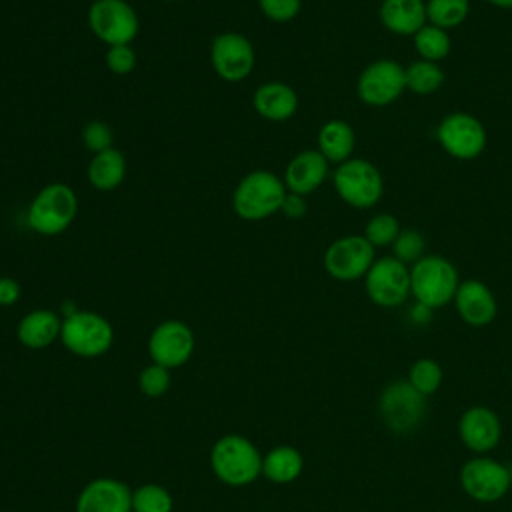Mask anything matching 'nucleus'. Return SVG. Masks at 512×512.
Masks as SVG:
<instances>
[{
  "label": "nucleus",
  "instance_id": "obj_1",
  "mask_svg": "<svg viewBox=\"0 0 512 512\" xmlns=\"http://www.w3.org/2000/svg\"><path fill=\"white\" fill-rule=\"evenodd\" d=\"M288 190L284 180L266 168L244 174L232 192V210L240 220L260 222L280 212Z\"/></svg>",
  "mask_w": 512,
  "mask_h": 512
},
{
  "label": "nucleus",
  "instance_id": "obj_2",
  "mask_svg": "<svg viewBox=\"0 0 512 512\" xmlns=\"http://www.w3.org/2000/svg\"><path fill=\"white\" fill-rule=\"evenodd\" d=\"M210 468L222 484L242 488L262 476V454L246 436L224 434L210 448Z\"/></svg>",
  "mask_w": 512,
  "mask_h": 512
},
{
  "label": "nucleus",
  "instance_id": "obj_3",
  "mask_svg": "<svg viewBox=\"0 0 512 512\" xmlns=\"http://www.w3.org/2000/svg\"><path fill=\"white\" fill-rule=\"evenodd\" d=\"M78 216V196L64 182H50L40 188L28 204L26 224L40 236L66 232Z\"/></svg>",
  "mask_w": 512,
  "mask_h": 512
},
{
  "label": "nucleus",
  "instance_id": "obj_4",
  "mask_svg": "<svg viewBox=\"0 0 512 512\" xmlns=\"http://www.w3.org/2000/svg\"><path fill=\"white\" fill-rule=\"evenodd\" d=\"M460 282L456 266L440 254H424L410 266V292L418 304L430 310L450 304Z\"/></svg>",
  "mask_w": 512,
  "mask_h": 512
},
{
  "label": "nucleus",
  "instance_id": "obj_5",
  "mask_svg": "<svg viewBox=\"0 0 512 512\" xmlns=\"http://www.w3.org/2000/svg\"><path fill=\"white\" fill-rule=\"evenodd\" d=\"M62 346L78 358L104 356L114 342V328L108 318L92 310H76L62 316Z\"/></svg>",
  "mask_w": 512,
  "mask_h": 512
},
{
  "label": "nucleus",
  "instance_id": "obj_6",
  "mask_svg": "<svg viewBox=\"0 0 512 512\" xmlns=\"http://www.w3.org/2000/svg\"><path fill=\"white\" fill-rule=\"evenodd\" d=\"M332 184L338 198L358 210L376 206L384 196V178L378 166L366 158H350L336 166Z\"/></svg>",
  "mask_w": 512,
  "mask_h": 512
},
{
  "label": "nucleus",
  "instance_id": "obj_7",
  "mask_svg": "<svg viewBox=\"0 0 512 512\" xmlns=\"http://www.w3.org/2000/svg\"><path fill=\"white\" fill-rule=\"evenodd\" d=\"M376 410L392 434H410L424 422L426 396L414 390L406 378L392 380L382 388Z\"/></svg>",
  "mask_w": 512,
  "mask_h": 512
},
{
  "label": "nucleus",
  "instance_id": "obj_8",
  "mask_svg": "<svg viewBox=\"0 0 512 512\" xmlns=\"http://www.w3.org/2000/svg\"><path fill=\"white\" fill-rule=\"evenodd\" d=\"M458 482L464 494L474 502L492 504L508 494L512 486V474L500 460L488 454H474L462 464Z\"/></svg>",
  "mask_w": 512,
  "mask_h": 512
},
{
  "label": "nucleus",
  "instance_id": "obj_9",
  "mask_svg": "<svg viewBox=\"0 0 512 512\" xmlns=\"http://www.w3.org/2000/svg\"><path fill=\"white\" fill-rule=\"evenodd\" d=\"M436 140L440 148L454 160L478 158L486 144L488 134L480 118L470 112H450L436 126Z\"/></svg>",
  "mask_w": 512,
  "mask_h": 512
},
{
  "label": "nucleus",
  "instance_id": "obj_10",
  "mask_svg": "<svg viewBox=\"0 0 512 512\" xmlns=\"http://www.w3.org/2000/svg\"><path fill=\"white\" fill-rule=\"evenodd\" d=\"M88 28L106 46L132 44L140 20L128 0H94L88 8Z\"/></svg>",
  "mask_w": 512,
  "mask_h": 512
},
{
  "label": "nucleus",
  "instance_id": "obj_11",
  "mask_svg": "<svg viewBox=\"0 0 512 512\" xmlns=\"http://www.w3.org/2000/svg\"><path fill=\"white\" fill-rule=\"evenodd\" d=\"M362 280L366 296L380 308H398L412 296L410 266L392 254L376 258Z\"/></svg>",
  "mask_w": 512,
  "mask_h": 512
},
{
  "label": "nucleus",
  "instance_id": "obj_12",
  "mask_svg": "<svg viewBox=\"0 0 512 512\" xmlns=\"http://www.w3.org/2000/svg\"><path fill=\"white\" fill-rule=\"evenodd\" d=\"M374 246L364 234H346L328 244L322 256L324 270L338 282H354L366 276L374 264Z\"/></svg>",
  "mask_w": 512,
  "mask_h": 512
},
{
  "label": "nucleus",
  "instance_id": "obj_13",
  "mask_svg": "<svg viewBox=\"0 0 512 512\" xmlns=\"http://www.w3.org/2000/svg\"><path fill=\"white\" fill-rule=\"evenodd\" d=\"M406 92L404 66L392 58H378L362 68L356 80V94L362 104L384 108Z\"/></svg>",
  "mask_w": 512,
  "mask_h": 512
},
{
  "label": "nucleus",
  "instance_id": "obj_14",
  "mask_svg": "<svg viewBox=\"0 0 512 512\" xmlns=\"http://www.w3.org/2000/svg\"><path fill=\"white\" fill-rule=\"evenodd\" d=\"M210 66L224 82H242L250 76L256 52L248 36L240 32H220L210 42Z\"/></svg>",
  "mask_w": 512,
  "mask_h": 512
},
{
  "label": "nucleus",
  "instance_id": "obj_15",
  "mask_svg": "<svg viewBox=\"0 0 512 512\" xmlns=\"http://www.w3.org/2000/svg\"><path fill=\"white\" fill-rule=\"evenodd\" d=\"M196 340L192 328L176 318L162 320L148 336V354L154 364L168 370L186 364L194 352Z\"/></svg>",
  "mask_w": 512,
  "mask_h": 512
},
{
  "label": "nucleus",
  "instance_id": "obj_16",
  "mask_svg": "<svg viewBox=\"0 0 512 512\" xmlns=\"http://www.w3.org/2000/svg\"><path fill=\"white\" fill-rule=\"evenodd\" d=\"M458 436L476 456L490 454L502 438L500 416L488 406H470L458 418Z\"/></svg>",
  "mask_w": 512,
  "mask_h": 512
},
{
  "label": "nucleus",
  "instance_id": "obj_17",
  "mask_svg": "<svg viewBox=\"0 0 512 512\" xmlns=\"http://www.w3.org/2000/svg\"><path fill=\"white\" fill-rule=\"evenodd\" d=\"M452 302L460 320L472 328H484L496 320L498 300L490 286L478 278L462 280Z\"/></svg>",
  "mask_w": 512,
  "mask_h": 512
},
{
  "label": "nucleus",
  "instance_id": "obj_18",
  "mask_svg": "<svg viewBox=\"0 0 512 512\" xmlns=\"http://www.w3.org/2000/svg\"><path fill=\"white\" fill-rule=\"evenodd\" d=\"M74 512H132V490L116 478H94L80 490Z\"/></svg>",
  "mask_w": 512,
  "mask_h": 512
},
{
  "label": "nucleus",
  "instance_id": "obj_19",
  "mask_svg": "<svg viewBox=\"0 0 512 512\" xmlns=\"http://www.w3.org/2000/svg\"><path fill=\"white\" fill-rule=\"evenodd\" d=\"M328 172H330V162L316 148L300 150L286 164L282 180L288 192L308 196L326 182Z\"/></svg>",
  "mask_w": 512,
  "mask_h": 512
},
{
  "label": "nucleus",
  "instance_id": "obj_20",
  "mask_svg": "<svg viewBox=\"0 0 512 512\" xmlns=\"http://www.w3.org/2000/svg\"><path fill=\"white\" fill-rule=\"evenodd\" d=\"M252 106L256 114L268 122H286L298 110V94L290 84L270 80L254 90Z\"/></svg>",
  "mask_w": 512,
  "mask_h": 512
},
{
  "label": "nucleus",
  "instance_id": "obj_21",
  "mask_svg": "<svg viewBox=\"0 0 512 512\" xmlns=\"http://www.w3.org/2000/svg\"><path fill=\"white\" fill-rule=\"evenodd\" d=\"M62 316L50 308H36L24 314L16 324V338L24 348L42 350L60 340Z\"/></svg>",
  "mask_w": 512,
  "mask_h": 512
},
{
  "label": "nucleus",
  "instance_id": "obj_22",
  "mask_svg": "<svg viewBox=\"0 0 512 512\" xmlns=\"http://www.w3.org/2000/svg\"><path fill=\"white\" fill-rule=\"evenodd\" d=\"M380 24L398 36H414L428 24L424 0H382L378 6Z\"/></svg>",
  "mask_w": 512,
  "mask_h": 512
},
{
  "label": "nucleus",
  "instance_id": "obj_23",
  "mask_svg": "<svg viewBox=\"0 0 512 512\" xmlns=\"http://www.w3.org/2000/svg\"><path fill=\"white\" fill-rule=\"evenodd\" d=\"M354 146H356V132L346 120L332 118L320 126L316 136V150L330 164L338 166L350 160Z\"/></svg>",
  "mask_w": 512,
  "mask_h": 512
},
{
  "label": "nucleus",
  "instance_id": "obj_24",
  "mask_svg": "<svg viewBox=\"0 0 512 512\" xmlns=\"http://www.w3.org/2000/svg\"><path fill=\"white\" fill-rule=\"evenodd\" d=\"M126 172L128 164L124 154L118 148H108L104 152L92 154L86 168V178L94 190L112 192L122 186Z\"/></svg>",
  "mask_w": 512,
  "mask_h": 512
},
{
  "label": "nucleus",
  "instance_id": "obj_25",
  "mask_svg": "<svg viewBox=\"0 0 512 512\" xmlns=\"http://www.w3.org/2000/svg\"><path fill=\"white\" fill-rule=\"evenodd\" d=\"M304 470V456L290 444L270 448L262 456V476L272 484H290Z\"/></svg>",
  "mask_w": 512,
  "mask_h": 512
},
{
  "label": "nucleus",
  "instance_id": "obj_26",
  "mask_svg": "<svg viewBox=\"0 0 512 512\" xmlns=\"http://www.w3.org/2000/svg\"><path fill=\"white\" fill-rule=\"evenodd\" d=\"M444 70L438 62H430V60H414L408 66H404V82H406V90H410L412 94L418 96H428L434 94L442 88L444 84Z\"/></svg>",
  "mask_w": 512,
  "mask_h": 512
},
{
  "label": "nucleus",
  "instance_id": "obj_27",
  "mask_svg": "<svg viewBox=\"0 0 512 512\" xmlns=\"http://www.w3.org/2000/svg\"><path fill=\"white\" fill-rule=\"evenodd\" d=\"M412 42H414V48H416V52L422 60H430V62H438V64L452 50V40H450L448 30L438 28L434 24L422 26L412 36Z\"/></svg>",
  "mask_w": 512,
  "mask_h": 512
},
{
  "label": "nucleus",
  "instance_id": "obj_28",
  "mask_svg": "<svg viewBox=\"0 0 512 512\" xmlns=\"http://www.w3.org/2000/svg\"><path fill=\"white\" fill-rule=\"evenodd\" d=\"M406 380L414 390H418L422 396L428 398L440 390L444 382V370L434 358L424 356L410 364Z\"/></svg>",
  "mask_w": 512,
  "mask_h": 512
},
{
  "label": "nucleus",
  "instance_id": "obj_29",
  "mask_svg": "<svg viewBox=\"0 0 512 512\" xmlns=\"http://www.w3.org/2000/svg\"><path fill=\"white\" fill-rule=\"evenodd\" d=\"M470 12V0H428L426 18L428 24H434L444 30L458 28Z\"/></svg>",
  "mask_w": 512,
  "mask_h": 512
},
{
  "label": "nucleus",
  "instance_id": "obj_30",
  "mask_svg": "<svg viewBox=\"0 0 512 512\" xmlns=\"http://www.w3.org/2000/svg\"><path fill=\"white\" fill-rule=\"evenodd\" d=\"M172 494L154 482L140 484L132 490V512H172Z\"/></svg>",
  "mask_w": 512,
  "mask_h": 512
},
{
  "label": "nucleus",
  "instance_id": "obj_31",
  "mask_svg": "<svg viewBox=\"0 0 512 512\" xmlns=\"http://www.w3.org/2000/svg\"><path fill=\"white\" fill-rule=\"evenodd\" d=\"M402 226L398 222V218L390 212H380L374 214L366 226H364V238L374 246V248H384V246H392L396 236L400 234Z\"/></svg>",
  "mask_w": 512,
  "mask_h": 512
},
{
  "label": "nucleus",
  "instance_id": "obj_32",
  "mask_svg": "<svg viewBox=\"0 0 512 512\" xmlns=\"http://www.w3.org/2000/svg\"><path fill=\"white\" fill-rule=\"evenodd\" d=\"M426 252V238L416 228H402L392 244V256L404 264L418 262Z\"/></svg>",
  "mask_w": 512,
  "mask_h": 512
},
{
  "label": "nucleus",
  "instance_id": "obj_33",
  "mask_svg": "<svg viewBox=\"0 0 512 512\" xmlns=\"http://www.w3.org/2000/svg\"><path fill=\"white\" fill-rule=\"evenodd\" d=\"M170 380L172 378H170V370L168 368L150 362L138 374V388L148 398H160L162 394L168 392Z\"/></svg>",
  "mask_w": 512,
  "mask_h": 512
},
{
  "label": "nucleus",
  "instance_id": "obj_34",
  "mask_svg": "<svg viewBox=\"0 0 512 512\" xmlns=\"http://www.w3.org/2000/svg\"><path fill=\"white\" fill-rule=\"evenodd\" d=\"M82 144L88 152L92 154H98V152H104L108 148H114L112 142H114V132L112 128L102 122V120H90L88 124H84L82 128Z\"/></svg>",
  "mask_w": 512,
  "mask_h": 512
},
{
  "label": "nucleus",
  "instance_id": "obj_35",
  "mask_svg": "<svg viewBox=\"0 0 512 512\" xmlns=\"http://www.w3.org/2000/svg\"><path fill=\"white\" fill-rule=\"evenodd\" d=\"M106 66L112 74L116 76H126L130 74L136 64H138V56L132 44H118V46H108L106 50Z\"/></svg>",
  "mask_w": 512,
  "mask_h": 512
},
{
  "label": "nucleus",
  "instance_id": "obj_36",
  "mask_svg": "<svg viewBox=\"0 0 512 512\" xmlns=\"http://www.w3.org/2000/svg\"><path fill=\"white\" fill-rule=\"evenodd\" d=\"M258 10L272 22L284 24L300 14L302 0H256Z\"/></svg>",
  "mask_w": 512,
  "mask_h": 512
},
{
  "label": "nucleus",
  "instance_id": "obj_37",
  "mask_svg": "<svg viewBox=\"0 0 512 512\" xmlns=\"http://www.w3.org/2000/svg\"><path fill=\"white\" fill-rule=\"evenodd\" d=\"M22 296V286L16 278L0 276V306H14Z\"/></svg>",
  "mask_w": 512,
  "mask_h": 512
},
{
  "label": "nucleus",
  "instance_id": "obj_38",
  "mask_svg": "<svg viewBox=\"0 0 512 512\" xmlns=\"http://www.w3.org/2000/svg\"><path fill=\"white\" fill-rule=\"evenodd\" d=\"M280 212L290 218V220H298L302 216H306L308 212V204H306V196H300V194H292L288 192L286 198H284V204L280 208Z\"/></svg>",
  "mask_w": 512,
  "mask_h": 512
},
{
  "label": "nucleus",
  "instance_id": "obj_39",
  "mask_svg": "<svg viewBox=\"0 0 512 512\" xmlns=\"http://www.w3.org/2000/svg\"><path fill=\"white\" fill-rule=\"evenodd\" d=\"M432 312L434 310H430V308H426L424 304H414L412 308H410V320L412 322H416V324H426L430 318H432Z\"/></svg>",
  "mask_w": 512,
  "mask_h": 512
},
{
  "label": "nucleus",
  "instance_id": "obj_40",
  "mask_svg": "<svg viewBox=\"0 0 512 512\" xmlns=\"http://www.w3.org/2000/svg\"><path fill=\"white\" fill-rule=\"evenodd\" d=\"M496 8H512V0H486Z\"/></svg>",
  "mask_w": 512,
  "mask_h": 512
}]
</instances>
